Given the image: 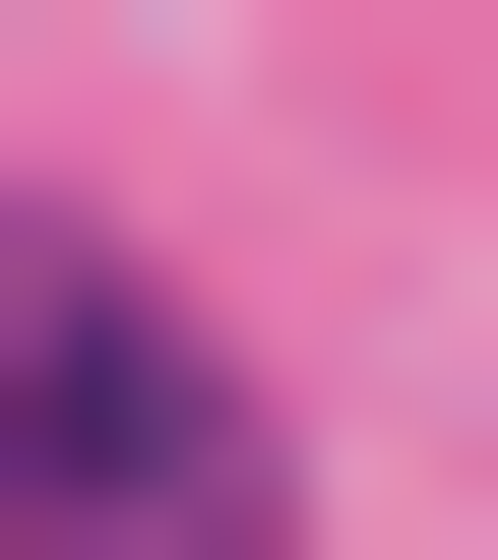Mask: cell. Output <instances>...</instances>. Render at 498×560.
<instances>
[{
  "label": "cell",
  "mask_w": 498,
  "mask_h": 560,
  "mask_svg": "<svg viewBox=\"0 0 498 560\" xmlns=\"http://www.w3.org/2000/svg\"><path fill=\"white\" fill-rule=\"evenodd\" d=\"M0 499H62V560L187 499V374H125V312H62V249H0Z\"/></svg>",
  "instance_id": "cell-1"
}]
</instances>
